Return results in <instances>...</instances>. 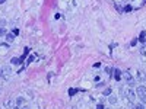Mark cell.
I'll list each match as a JSON object with an SVG mask.
<instances>
[{"label":"cell","instance_id":"603a6c76","mask_svg":"<svg viewBox=\"0 0 146 109\" xmlns=\"http://www.w3.org/2000/svg\"><path fill=\"white\" fill-rule=\"evenodd\" d=\"M97 109H105V108H104L102 105H98V106H97Z\"/></svg>","mask_w":146,"mask_h":109},{"label":"cell","instance_id":"6da1fadb","mask_svg":"<svg viewBox=\"0 0 146 109\" xmlns=\"http://www.w3.org/2000/svg\"><path fill=\"white\" fill-rule=\"evenodd\" d=\"M10 76H12V68L7 67V65L2 67V70H0V77H2L3 80H9Z\"/></svg>","mask_w":146,"mask_h":109},{"label":"cell","instance_id":"7402d4cb","mask_svg":"<svg viewBox=\"0 0 146 109\" xmlns=\"http://www.w3.org/2000/svg\"><path fill=\"white\" fill-rule=\"evenodd\" d=\"M31 61H34V55H31V57H29V60H28V63H26V64H29Z\"/></svg>","mask_w":146,"mask_h":109},{"label":"cell","instance_id":"e0dca14e","mask_svg":"<svg viewBox=\"0 0 146 109\" xmlns=\"http://www.w3.org/2000/svg\"><path fill=\"white\" fill-rule=\"evenodd\" d=\"M105 71H107V74H108V76H111V74H113V68H110V67H107Z\"/></svg>","mask_w":146,"mask_h":109},{"label":"cell","instance_id":"4316f807","mask_svg":"<svg viewBox=\"0 0 146 109\" xmlns=\"http://www.w3.org/2000/svg\"><path fill=\"white\" fill-rule=\"evenodd\" d=\"M0 79H2V77H0Z\"/></svg>","mask_w":146,"mask_h":109},{"label":"cell","instance_id":"9c48e42d","mask_svg":"<svg viewBox=\"0 0 146 109\" xmlns=\"http://www.w3.org/2000/svg\"><path fill=\"white\" fill-rule=\"evenodd\" d=\"M6 39H7V42H12V41L15 39V35H13L12 32H10V33H7V35H6Z\"/></svg>","mask_w":146,"mask_h":109},{"label":"cell","instance_id":"5bb4252c","mask_svg":"<svg viewBox=\"0 0 146 109\" xmlns=\"http://www.w3.org/2000/svg\"><path fill=\"white\" fill-rule=\"evenodd\" d=\"M78 90H79V89H70V90H69V95H70V96H73V95H75V93L78 92Z\"/></svg>","mask_w":146,"mask_h":109},{"label":"cell","instance_id":"7a4b0ae2","mask_svg":"<svg viewBox=\"0 0 146 109\" xmlns=\"http://www.w3.org/2000/svg\"><path fill=\"white\" fill-rule=\"evenodd\" d=\"M136 95L140 98L142 103L145 105V103H146V87H145V86H139V87L136 89Z\"/></svg>","mask_w":146,"mask_h":109},{"label":"cell","instance_id":"8fae6325","mask_svg":"<svg viewBox=\"0 0 146 109\" xmlns=\"http://www.w3.org/2000/svg\"><path fill=\"white\" fill-rule=\"evenodd\" d=\"M6 35H7L6 28H0V36H6Z\"/></svg>","mask_w":146,"mask_h":109},{"label":"cell","instance_id":"30bf717a","mask_svg":"<svg viewBox=\"0 0 146 109\" xmlns=\"http://www.w3.org/2000/svg\"><path fill=\"white\" fill-rule=\"evenodd\" d=\"M10 63H12V64H15V65H18V64H21V58H16V57H13V58L10 60Z\"/></svg>","mask_w":146,"mask_h":109},{"label":"cell","instance_id":"52a82bcc","mask_svg":"<svg viewBox=\"0 0 146 109\" xmlns=\"http://www.w3.org/2000/svg\"><path fill=\"white\" fill-rule=\"evenodd\" d=\"M139 41L142 42V44H145L146 42V32L143 31V32H140V36H139Z\"/></svg>","mask_w":146,"mask_h":109},{"label":"cell","instance_id":"8992f818","mask_svg":"<svg viewBox=\"0 0 146 109\" xmlns=\"http://www.w3.org/2000/svg\"><path fill=\"white\" fill-rule=\"evenodd\" d=\"M137 76H139V79H137V80H140V82H145V79H146V74H145V73H143L142 70H139V71H137Z\"/></svg>","mask_w":146,"mask_h":109},{"label":"cell","instance_id":"ffe728a7","mask_svg":"<svg viewBox=\"0 0 146 109\" xmlns=\"http://www.w3.org/2000/svg\"><path fill=\"white\" fill-rule=\"evenodd\" d=\"M124 10H126V12H132V10H133V7L129 5V6H126V7H124Z\"/></svg>","mask_w":146,"mask_h":109},{"label":"cell","instance_id":"277c9868","mask_svg":"<svg viewBox=\"0 0 146 109\" xmlns=\"http://www.w3.org/2000/svg\"><path fill=\"white\" fill-rule=\"evenodd\" d=\"M126 98H127V100H129L130 103H133L134 98H136V93L133 92V90H126Z\"/></svg>","mask_w":146,"mask_h":109},{"label":"cell","instance_id":"2e32d148","mask_svg":"<svg viewBox=\"0 0 146 109\" xmlns=\"http://www.w3.org/2000/svg\"><path fill=\"white\" fill-rule=\"evenodd\" d=\"M12 33H13L15 36H18V35H19V29H16V28H13V29H12Z\"/></svg>","mask_w":146,"mask_h":109},{"label":"cell","instance_id":"9a60e30c","mask_svg":"<svg viewBox=\"0 0 146 109\" xmlns=\"http://www.w3.org/2000/svg\"><path fill=\"white\" fill-rule=\"evenodd\" d=\"M134 109H145V105H143V103H137V105L134 106Z\"/></svg>","mask_w":146,"mask_h":109},{"label":"cell","instance_id":"484cf974","mask_svg":"<svg viewBox=\"0 0 146 109\" xmlns=\"http://www.w3.org/2000/svg\"><path fill=\"white\" fill-rule=\"evenodd\" d=\"M22 109H28V106H25V108H22Z\"/></svg>","mask_w":146,"mask_h":109},{"label":"cell","instance_id":"ba28073f","mask_svg":"<svg viewBox=\"0 0 146 109\" xmlns=\"http://www.w3.org/2000/svg\"><path fill=\"white\" fill-rule=\"evenodd\" d=\"M15 103H16V106H22V105L25 103V99H24V98H18V99L15 100Z\"/></svg>","mask_w":146,"mask_h":109},{"label":"cell","instance_id":"ac0fdd59","mask_svg":"<svg viewBox=\"0 0 146 109\" xmlns=\"http://www.w3.org/2000/svg\"><path fill=\"white\" fill-rule=\"evenodd\" d=\"M104 95H105V96H108V95H111V89L108 87L107 90H104Z\"/></svg>","mask_w":146,"mask_h":109},{"label":"cell","instance_id":"4fadbf2b","mask_svg":"<svg viewBox=\"0 0 146 109\" xmlns=\"http://www.w3.org/2000/svg\"><path fill=\"white\" fill-rule=\"evenodd\" d=\"M110 103H117V98L116 96H110Z\"/></svg>","mask_w":146,"mask_h":109},{"label":"cell","instance_id":"44dd1931","mask_svg":"<svg viewBox=\"0 0 146 109\" xmlns=\"http://www.w3.org/2000/svg\"><path fill=\"white\" fill-rule=\"evenodd\" d=\"M136 44H137V39H136V38H134V39H132V42H130V45H132V47H134Z\"/></svg>","mask_w":146,"mask_h":109},{"label":"cell","instance_id":"7c38bea8","mask_svg":"<svg viewBox=\"0 0 146 109\" xmlns=\"http://www.w3.org/2000/svg\"><path fill=\"white\" fill-rule=\"evenodd\" d=\"M140 54H142L143 57H146V45H143V47L140 48Z\"/></svg>","mask_w":146,"mask_h":109},{"label":"cell","instance_id":"3957f363","mask_svg":"<svg viewBox=\"0 0 146 109\" xmlns=\"http://www.w3.org/2000/svg\"><path fill=\"white\" fill-rule=\"evenodd\" d=\"M121 77L126 80V83L127 84H130V86H133L134 84V79H133V76H132V71L130 70H126L123 74H121Z\"/></svg>","mask_w":146,"mask_h":109},{"label":"cell","instance_id":"d4e9b609","mask_svg":"<svg viewBox=\"0 0 146 109\" xmlns=\"http://www.w3.org/2000/svg\"><path fill=\"white\" fill-rule=\"evenodd\" d=\"M13 109H19V108H18V106H13Z\"/></svg>","mask_w":146,"mask_h":109},{"label":"cell","instance_id":"5b68a950","mask_svg":"<svg viewBox=\"0 0 146 109\" xmlns=\"http://www.w3.org/2000/svg\"><path fill=\"white\" fill-rule=\"evenodd\" d=\"M114 80H117V82H120V80H121V71H120L118 68H116V70H114Z\"/></svg>","mask_w":146,"mask_h":109},{"label":"cell","instance_id":"cb8c5ba5","mask_svg":"<svg viewBox=\"0 0 146 109\" xmlns=\"http://www.w3.org/2000/svg\"><path fill=\"white\" fill-rule=\"evenodd\" d=\"M5 2H6V0H0V3H2V5H3V3H5Z\"/></svg>","mask_w":146,"mask_h":109},{"label":"cell","instance_id":"d6986e66","mask_svg":"<svg viewBox=\"0 0 146 109\" xmlns=\"http://www.w3.org/2000/svg\"><path fill=\"white\" fill-rule=\"evenodd\" d=\"M5 106H6V108H12V100H6Z\"/></svg>","mask_w":146,"mask_h":109}]
</instances>
